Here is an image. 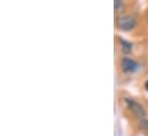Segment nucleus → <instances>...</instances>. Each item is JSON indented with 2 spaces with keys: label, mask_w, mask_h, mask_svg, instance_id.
I'll list each match as a JSON object with an SVG mask.
<instances>
[{
  "label": "nucleus",
  "mask_w": 148,
  "mask_h": 136,
  "mask_svg": "<svg viewBox=\"0 0 148 136\" xmlns=\"http://www.w3.org/2000/svg\"><path fill=\"white\" fill-rule=\"evenodd\" d=\"M137 25V20L132 15H123L119 16L116 21V27L118 30L122 31H131L136 28Z\"/></svg>",
  "instance_id": "f257e3e1"
},
{
  "label": "nucleus",
  "mask_w": 148,
  "mask_h": 136,
  "mask_svg": "<svg viewBox=\"0 0 148 136\" xmlns=\"http://www.w3.org/2000/svg\"><path fill=\"white\" fill-rule=\"evenodd\" d=\"M127 106H129V109L131 110V112H132L138 119L143 120V119L145 118L146 111H145V109H144L139 103L134 102V101H132V100H127Z\"/></svg>",
  "instance_id": "f03ea898"
},
{
  "label": "nucleus",
  "mask_w": 148,
  "mask_h": 136,
  "mask_svg": "<svg viewBox=\"0 0 148 136\" xmlns=\"http://www.w3.org/2000/svg\"><path fill=\"white\" fill-rule=\"evenodd\" d=\"M138 63L132 60V58H129V57H124L122 61H121V68L124 72L126 73H132L134 72L137 69H138Z\"/></svg>",
  "instance_id": "7ed1b4c3"
},
{
  "label": "nucleus",
  "mask_w": 148,
  "mask_h": 136,
  "mask_svg": "<svg viewBox=\"0 0 148 136\" xmlns=\"http://www.w3.org/2000/svg\"><path fill=\"white\" fill-rule=\"evenodd\" d=\"M118 41H119V45L122 46V50H123L125 54H129V53L132 52V45H131L129 41L124 40L123 38H119Z\"/></svg>",
  "instance_id": "20e7f679"
},
{
  "label": "nucleus",
  "mask_w": 148,
  "mask_h": 136,
  "mask_svg": "<svg viewBox=\"0 0 148 136\" xmlns=\"http://www.w3.org/2000/svg\"><path fill=\"white\" fill-rule=\"evenodd\" d=\"M115 9H116V12H118V10H122L123 9V0H115Z\"/></svg>",
  "instance_id": "39448f33"
},
{
  "label": "nucleus",
  "mask_w": 148,
  "mask_h": 136,
  "mask_svg": "<svg viewBox=\"0 0 148 136\" xmlns=\"http://www.w3.org/2000/svg\"><path fill=\"white\" fill-rule=\"evenodd\" d=\"M140 127L143 129H145L146 132H148V120H145V119L140 120Z\"/></svg>",
  "instance_id": "423d86ee"
},
{
  "label": "nucleus",
  "mask_w": 148,
  "mask_h": 136,
  "mask_svg": "<svg viewBox=\"0 0 148 136\" xmlns=\"http://www.w3.org/2000/svg\"><path fill=\"white\" fill-rule=\"evenodd\" d=\"M145 87H146V90L148 92V81L146 82V84H145Z\"/></svg>",
  "instance_id": "0eeeda50"
}]
</instances>
